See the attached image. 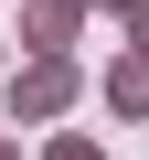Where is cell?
Here are the masks:
<instances>
[{"mask_svg": "<svg viewBox=\"0 0 149 160\" xmlns=\"http://www.w3.org/2000/svg\"><path fill=\"white\" fill-rule=\"evenodd\" d=\"M64 160H96V149H64Z\"/></svg>", "mask_w": 149, "mask_h": 160, "instance_id": "1", "label": "cell"}]
</instances>
